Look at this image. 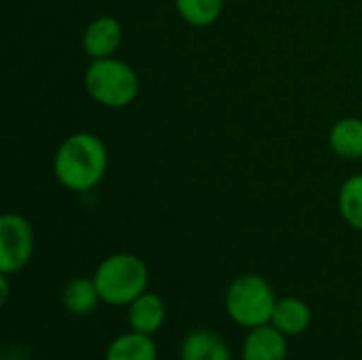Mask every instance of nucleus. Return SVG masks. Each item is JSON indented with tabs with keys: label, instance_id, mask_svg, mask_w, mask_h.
<instances>
[{
	"label": "nucleus",
	"instance_id": "f257e3e1",
	"mask_svg": "<svg viewBox=\"0 0 362 360\" xmlns=\"http://www.w3.org/2000/svg\"><path fill=\"white\" fill-rule=\"evenodd\" d=\"M106 144L91 132L70 134L53 155L55 180L72 193H87L95 189L106 176Z\"/></svg>",
	"mask_w": 362,
	"mask_h": 360
},
{
	"label": "nucleus",
	"instance_id": "f03ea898",
	"mask_svg": "<svg viewBox=\"0 0 362 360\" xmlns=\"http://www.w3.org/2000/svg\"><path fill=\"white\" fill-rule=\"evenodd\" d=\"M95 289L102 303L121 308L136 301L148 286V267L146 263L132 252H117L106 257L95 274Z\"/></svg>",
	"mask_w": 362,
	"mask_h": 360
},
{
	"label": "nucleus",
	"instance_id": "7ed1b4c3",
	"mask_svg": "<svg viewBox=\"0 0 362 360\" xmlns=\"http://www.w3.org/2000/svg\"><path fill=\"white\" fill-rule=\"evenodd\" d=\"M85 91L106 108H125L140 93V79L127 62L115 55L91 59L85 70Z\"/></svg>",
	"mask_w": 362,
	"mask_h": 360
},
{
	"label": "nucleus",
	"instance_id": "20e7f679",
	"mask_svg": "<svg viewBox=\"0 0 362 360\" xmlns=\"http://www.w3.org/2000/svg\"><path fill=\"white\" fill-rule=\"evenodd\" d=\"M276 303L278 297L272 284L257 274H244L235 278L225 293V310L229 318L248 331L269 325Z\"/></svg>",
	"mask_w": 362,
	"mask_h": 360
},
{
	"label": "nucleus",
	"instance_id": "39448f33",
	"mask_svg": "<svg viewBox=\"0 0 362 360\" xmlns=\"http://www.w3.org/2000/svg\"><path fill=\"white\" fill-rule=\"evenodd\" d=\"M34 255V227L15 212L0 219V274H19Z\"/></svg>",
	"mask_w": 362,
	"mask_h": 360
},
{
	"label": "nucleus",
	"instance_id": "423d86ee",
	"mask_svg": "<svg viewBox=\"0 0 362 360\" xmlns=\"http://www.w3.org/2000/svg\"><path fill=\"white\" fill-rule=\"evenodd\" d=\"M123 42V28L112 15L95 17L83 32V49L91 59L112 57Z\"/></svg>",
	"mask_w": 362,
	"mask_h": 360
},
{
	"label": "nucleus",
	"instance_id": "0eeeda50",
	"mask_svg": "<svg viewBox=\"0 0 362 360\" xmlns=\"http://www.w3.org/2000/svg\"><path fill=\"white\" fill-rule=\"evenodd\" d=\"M244 360H286L288 337L278 331L272 323L250 329L242 346Z\"/></svg>",
	"mask_w": 362,
	"mask_h": 360
},
{
	"label": "nucleus",
	"instance_id": "6e6552de",
	"mask_svg": "<svg viewBox=\"0 0 362 360\" xmlns=\"http://www.w3.org/2000/svg\"><path fill=\"white\" fill-rule=\"evenodd\" d=\"M127 312L129 329L142 335H155L165 325V303L155 293H142L136 301H132Z\"/></svg>",
	"mask_w": 362,
	"mask_h": 360
},
{
	"label": "nucleus",
	"instance_id": "1a4fd4ad",
	"mask_svg": "<svg viewBox=\"0 0 362 360\" xmlns=\"http://www.w3.org/2000/svg\"><path fill=\"white\" fill-rule=\"evenodd\" d=\"M272 325L278 331H282L286 337L303 335L312 325V310L299 297L278 299V303L274 308V314H272Z\"/></svg>",
	"mask_w": 362,
	"mask_h": 360
},
{
	"label": "nucleus",
	"instance_id": "9d476101",
	"mask_svg": "<svg viewBox=\"0 0 362 360\" xmlns=\"http://www.w3.org/2000/svg\"><path fill=\"white\" fill-rule=\"evenodd\" d=\"M180 360H231V352L216 333L197 329L182 339Z\"/></svg>",
	"mask_w": 362,
	"mask_h": 360
},
{
	"label": "nucleus",
	"instance_id": "9b49d317",
	"mask_svg": "<svg viewBox=\"0 0 362 360\" xmlns=\"http://www.w3.org/2000/svg\"><path fill=\"white\" fill-rule=\"evenodd\" d=\"M329 144L335 155L341 159H362V119L344 117L339 119L329 134Z\"/></svg>",
	"mask_w": 362,
	"mask_h": 360
},
{
	"label": "nucleus",
	"instance_id": "f8f14e48",
	"mask_svg": "<svg viewBox=\"0 0 362 360\" xmlns=\"http://www.w3.org/2000/svg\"><path fill=\"white\" fill-rule=\"evenodd\" d=\"M104 360H157V344L151 335L132 331L108 346Z\"/></svg>",
	"mask_w": 362,
	"mask_h": 360
},
{
	"label": "nucleus",
	"instance_id": "ddd939ff",
	"mask_svg": "<svg viewBox=\"0 0 362 360\" xmlns=\"http://www.w3.org/2000/svg\"><path fill=\"white\" fill-rule=\"evenodd\" d=\"M100 293L93 278H72L62 293V303L72 316H87L100 303Z\"/></svg>",
	"mask_w": 362,
	"mask_h": 360
},
{
	"label": "nucleus",
	"instance_id": "4468645a",
	"mask_svg": "<svg viewBox=\"0 0 362 360\" xmlns=\"http://www.w3.org/2000/svg\"><path fill=\"white\" fill-rule=\"evenodd\" d=\"M180 19L193 28L214 25L225 8V0H174Z\"/></svg>",
	"mask_w": 362,
	"mask_h": 360
},
{
	"label": "nucleus",
	"instance_id": "2eb2a0df",
	"mask_svg": "<svg viewBox=\"0 0 362 360\" xmlns=\"http://www.w3.org/2000/svg\"><path fill=\"white\" fill-rule=\"evenodd\" d=\"M339 212L344 221L362 231V174L350 176L339 189Z\"/></svg>",
	"mask_w": 362,
	"mask_h": 360
},
{
	"label": "nucleus",
	"instance_id": "dca6fc26",
	"mask_svg": "<svg viewBox=\"0 0 362 360\" xmlns=\"http://www.w3.org/2000/svg\"><path fill=\"white\" fill-rule=\"evenodd\" d=\"M0 289H2V306L8 301V276L6 274H0Z\"/></svg>",
	"mask_w": 362,
	"mask_h": 360
}]
</instances>
